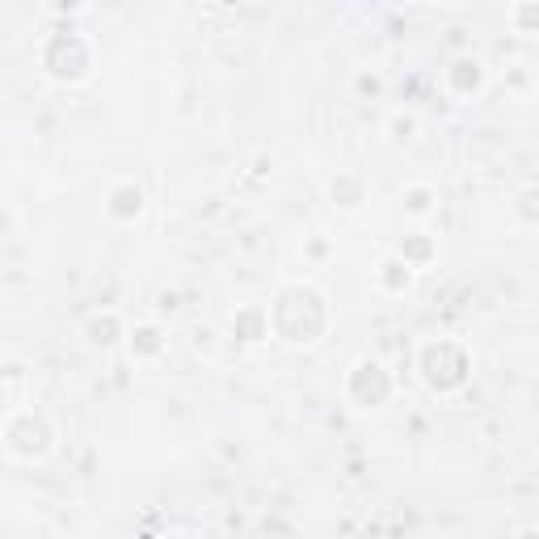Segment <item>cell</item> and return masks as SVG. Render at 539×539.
<instances>
[{"mask_svg": "<svg viewBox=\"0 0 539 539\" xmlns=\"http://www.w3.org/2000/svg\"><path fill=\"white\" fill-rule=\"evenodd\" d=\"M342 392H346V401L350 409H384L392 401V392H396V379L392 371L384 367V358H375V354H358L346 379H342Z\"/></svg>", "mask_w": 539, "mask_h": 539, "instance_id": "1", "label": "cell"}, {"mask_svg": "<svg viewBox=\"0 0 539 539\" xmlns=\"http://www.w3.org/2000/svg\"><path fill=\"white\" fill-rule=\"evenodd\" d=\"M5 447L13 459H43L55 447V426L47 413L17 409L5 417Z\"/></svg>", "mask_w": 539, "mask_h": 539, "instance_id": "2", "label": "cell"}, {"mask_svg": "<svg viewBox=\"0 0 539 539\" xmlns=\"http://www.w3.org/2000/svg\"><path fill=\"white\" fill-rule=\"evenodd\" d=\"M489 81V68L481 55H455L451 64L443 68V89L451 97H476Z\"/></svg>", "mask_w": 539, "mask_h": 539, "instance_id": "3", "label": "cell"}, {"mask_svg": "<svg viewBox=\"0 0 539 539\" xmlns=\"http://www.w3.org/2000/svg\"><path fill=\"white\" fill-rule=\"evenodd\" d=\"M123 346H127V354L135 358V363H156V358L169 350V333H165V325H156V321H135V325H127Z\"/></svg>", "mask_w": 539, "mask_h": 539, "instance_id": "4", "label": "cell"}, {"mask_svg": "<svg viewBox=\"0 0 539 539\" xmlns=\"http://www.w3.org/2000/svg\"><path fill=\"white\" fill-rule=\"evenodd\" d=\"M148 207V194L144 186H135V182H114L106 190V215L114 219V224H135L139 215H144Z\"/></svg>", "mask_w": 539, "mask_h": 539, "instance_id": "5", "label": "cell"}, {"mask_svg": "<svg viewBox=\"0 0 539 539\" xmlns=\"http://www.w3.org/2000/svg\"><path fill=\"white\" fill-rule=\"evenodd\" d=\"M85 337H89V346L114 350V346H123L127 325H123V316H118L114 308H106V312H93L89 321H85Z\"/></svg>", "mask_w": 539, "mask_h": 539, "instance_id": "6", "label": "cell"}, {"mask_svg": "<svg viewBox=\"0 0 539 539\" xmlns=\"http://www.w3.org/2000/svg\"><path fill=\"white\" fill-rule=\"evenodd\" d=\"M329 198H333V207H342V211H363L371 190L358 173H337L329 182Z\"/></svg>", "mask_w": 539, "mask_h": 539, "instance_id": "7", "label": "cell"}, {"mask_svg": "<svg viewBox=\"0 0 539 539\" xmlns=\"http://www.w3.org/2000/svg\"><path fill=\"white\" fill-rule=\"evenodd\" d=\"M413 278H417V270L405 262V257H384L375 270V287L388 291V295H405L413 287Z\"/></svg>", "mask_w": 539, "mask_h": 539, "instance_id": "8", "label": "cell"}, {"mask_svg": "<svg viewBox=\"0 0 539 539\" xmlns=\"http://www.w3.org/2000/svg\"><path fill=\"white\" fill-rule=\"evenodd\" d=\"M232 329H236V337H245V342H262V337H270L266 304H245V308H236Z\"/></svg>", "mask_w": 539, "mask_h": 539, "instance_id": "9", "label": "cell"}, {"mask_svg": "<svg viewBox=\"0 0 539 539\" xmlns=\"http://www.w3.org/2000/svg\"><path fill=\"white\" fill-rule=\"evenodd\" d=\"M434 207H438V190L430 182L405 186V215L409 219H426V215H434Z\"/></svg>", "mask_w": 539, "mask_h": 539, "instance_id": "10", "label": "cell"}, {"mask_svg": "<svg viewBox=\"0 0 539 539\" xmlns=\"http://www.w3.org/2000/svg\"><path fill=\"white\" fill-rule=\"evenodd\" d=\"M384 131H388L392 144H413L417 131H422V123H417V114H413V110H392V114H388V123H384Z\"/></svg>", "mask_w": 539, "mask_h": 539, "instance_id": "11", "label": "cell"}, {"mask_svg": "<svg viewBox=\"0 0 539 539\" xmlns=\"http://www.w3.org/2000/svg\"><path fill=\"white\" fill-rule=\"evenodd\" d=\"M510 17L523 26V34H531V22H539V9L535 5H518V9H510Z\"/></svg>", "mask_w": 539, "mask_h": 539, "instance_id": "12", "label": "cell"}]
</instances>
